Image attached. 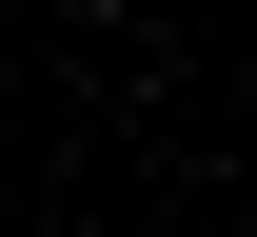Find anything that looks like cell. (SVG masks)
Returning a JSON list of instances; mask_svg holds the SVG:
<instances>
[{"label":"cell","instance_id":"1","mask_svg":"<svg viewBox=\"0 0 257 237\" xmlns=\"http://www.w3.org/2000/svg\"><path fill=\"white\" fill-rule=\"evenodd\" d=\"M60 20H119V0H60Z\"/></svg>","mask_w":257,"mask_h":237}]
</instances>
